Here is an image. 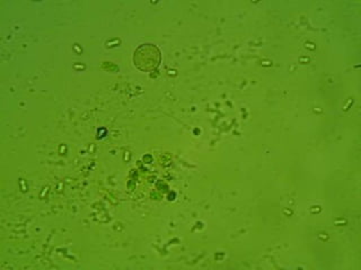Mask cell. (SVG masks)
Wrapping results in <instances>:
<instances>
[{"mask_svg":"<svg viewBox=\"0 0 361 270\" xmlns=\"http://www.w3.org/2000/svg\"><path fill=\"white\" fill-rule=\"evenodd\" d=\"M161 52L155 45L143 44L136 50L134 62L141 71H154L161 63Z\"/></svg>","mask_w":361,"mask_h":270,"instance_id":"6da1fadb","label":"cell"}]
</instances>
